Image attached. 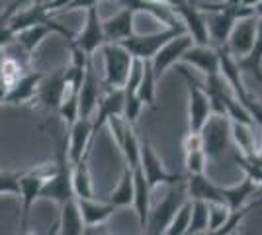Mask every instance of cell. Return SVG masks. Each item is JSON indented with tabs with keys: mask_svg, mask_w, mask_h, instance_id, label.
<instances>
[{
	"mask_svg": "<svg viewBox=\"0 0 262 235\" xmlns=\"http://www.w3.org/2000/svg\"><path fill=\"white\" fill-rule=\"evenodd\" d=\"M98 2L102 0H71V4L65 10H88V8H96Z\"/></svg>",
	"mask_w": 262,
	"mask_h": 235,
	"instance_id": "41",
	"label": "cell"
},
{
	"mask_svg": "<svg viewBox=\"0 0 262 235\" xmlns=\"http://www.w3.org/2000/svg\"><path fill=\"white\" fill-rule=\"evenodd\" d=\"M256 26H258L256 16H249V18L235 22L229 37H227V44H225L227 51L235 59H243L245 55H249L252 44H254V37H256Z\"/></svg>",
	"mask_w": 262,
	"mask_h": 235,
	"instance_id": "10",
	"label": "cell"
},
{
	"mask_svg": "<svg viewBox=\"0 0 262 235\" xmlns=\"http://www.w3.org/2000/svg\"><path fill=\"white\" fill-rule=\"evenodd\" d=\"M16 41V34L10 30V26L8 24H4V26H0V49H4V47H8Z\"/></svg>",
	"mask_w": 262,
	"mask_h": 235,
	"instance_id": "40",
	"label": "cell"
},
{
	"mask_svg": "<svg viewBox=\"0 0 262 235\" xmlns=\"http://www.w3.org/2000/svg\"><path fill=\"white\" fill-rule=\"evenodd\" d=\"M256 188H258V184H256L254 180L249 179V177H245L239 184L225 186V188L221 186V190H223V198H225V204H227V208H229L231 212L243 208V206L247 204V200L256 194Z\"/></svg>",
	"mask_w": 262,
	"mask_h": 235,
	"instance_id": "27",
	"label": "cell"
},
{
	"mask_svg": "<svg viewBox=\"0 0 262 235\" xmlns=\"http://www.w3.org/2000/svg\"><path fill=\"white\" fill-rule=\"evenodd\" d=\"M231 210L225 204H208V231H215L225 224V220L229 218Z\"/></svg>",
	"mask_w": 262,
	"mask_h": 235,
	"instance_id": "36",
	"label": "cell"
},
{
	"mask_svg": "<svg viewBox=\"0 0 262 235\" xmlns=\"http://www.w3.org/2000/svg\"><path fill=\"white\" fill-rule=\"evenodd\" d=\"M184 165L188 175H206L208 157L204 153V149H198V151H192V153H184Z\"/></svg>",
	"mask_w": 262,
	"mask_h": 235,
	"instance_id": "37",
	"label": "cell"
},
{
	"mask_svg": "<svg viewBox=\"0 0 262 235\" xmlns=\"http://www.w3.org/2000/svg\"><path fill=\"white\" fill-rule=\"evenodd\" d=\"M49 18H51V16H49V12L45 10L43 4H37V2H35V4L24 8V10L16 12L10 20H8V26H10V30L14 34H20V32L32 28V26L47 22Z\"/></svg>",
	"mask_w": 262,
	"mask_h": 235,
	"instance_id": "24",
	"label": "cell"
},
{
	"mask_svg": "<svg viewBox=\"0 0 262 235\" xmlns=\"http://www.w3.org/2000/svg\"><path fill=\"white\" fill-rule=\"evenodd\" d=\"M69 44H75L77 47H80L88 57H92L96 49H102V45L106 41H104V30H102L98 8H88L84 28L78 34H75L73 41H69Z\"/></svg>",
	"mask_w": 262,
	"mask_h": 235,
	"instance_id": "12",
	"label": "cell"
},
{
	"mask_svg": "<svg viewBox=\"0 0 262 235\" xmlns=\"http://www.w3.org/2000/svg\"><path fill=\"white\" fill-rule=\"evenodd\" d=\"M186 194H188V200H198L204 204H225L221 186L209 180L206 175H188Z\"/></svg>",
	"mask_w": 262,
	"mask_h": 235,
	"instance_id": "16",
	"label": "cell"
},
{
	"mask_svg": "<svg viewBox=\"0 0 262 235\" xmlns=\"http://www.w3.org/2000/svg\"><path fill=\"white\" fill-rule=\"evenodd\" d=\"M71 182H73V194L78 200H90L94 198V186L88 170V157L80 159L78 163L71 165Z\"/></svg>",
	"mask_w": 262,
	"mask_h": 235,
	"instance_id": "26",
	"label": "cell"
},
{
	"mask_svg": "<svg viewBox=\"0 0 262 235\" xmlns=\"http://www.w3.org/2000/svg\"><path fill=\"white\" fill-rule=\"evenodd\" d=\"M20 177H22V173L0 170V194L20 196Z\"/></svg>",
	"mask_w": 262,
	"mask_h": 235,
	"instance_id": "38",
	"label": "cell"
},
{
	"mask_svg": "<svg viewBox=\"0 0 262 235\" xmlns=\"http://www.w3.org/2000/svg\"><path fill=\"white\" fill-rule=\"evenodd\" d=\"M254 16H256V18H262V0L254 6Z\"/></svg>",
	"mask_w": 262,
	"mask_h": 235,
	"instance_id": "46",
	"label": "cell"
},
{
	"mask_svg": "<svg viewBox=\"0 0 262 235\" xmlns=\"http://www.w3.org/2000/svg\"><path fill=\"white\" fill-rule=\"evenodd\" d=\"M231 137L239 145V153L245 157H254L256 153V137L252 134V125L231 122Z\"/></svg>",
	"mask_w": 262,
	"mask_h": 235,
	"instance_id": "31",
	"label": "cell"
},
{
	"mask_svg": "<svg viewBox=\"0 0 262 235\" xmlns=\"http://www.w3.org/2000/svg\"><path fill=\"white\" fill-rule=\"evenodd\" d=\"M71 163L67 157V139L61 141L57 149V159H55V173L43 182L39 198L41 200H53L59 206L67 200L75 198L73 194V182H71Z\"/></svg>",
	"mask_w": 262,
	"mask_h": 235,
	"instance_id": "2",
	"label": "cell"
},
{
	"mask_svg": "<svg viewBox=\"0 0 262 235\" xmlns=\"http://www.w3.org/2000/svg\"><path fill=\"white\" fill-rule=\"evenodd\" d=\"M133 18H135L133 12L127 10V8H121L118 14H114L108 20H104L102 22L104 41L106 44H121V41L129 39L131 35H135Z\"/></svg>",
	"mask_w": 262,
	"mask_h": 235,
	"instance_id": "20",
	"label": "cell"
},
{
	"mask_svg": "<svg viewBox=\"0 0 262 235\" xmlns=\"http://www.w3.org/2000/svg\"><path fill=\"white\" fill-rule=\"evenodd\" d=\"M133 173V210L137 213V218H139V227H141V231L145 229V225H147V218H149V212H151V188H149V184H147V180L143 177L141 173V167L133 168L131 170Z\"/></svg>",
	"mask_w": 262,
	"mask_h": 235,
	"instance_id": "22",
	"label": "cell"
},
{
	"mask_svg": "<svg viewBox=\"0 0 262 235\" xmlns=\"http://www.w3.org/2000/svg\"><path fill=\"white\" fill-rule=\"evenodd\" d=\"M57 114L63 118L65 122V130L69 132L71 125L78 120V96H65V100L61 102Z\"/></svg>",
	"mask_w": 262,
	"mask_h": 235,
	"instance_id": "35",
	"label": "cell"
},
{
	"mask_svg": "<svg viewBox=\"0 0 262 235\" xmlns=\"http://www.w3.org/2000/svg\"><path fill=\"white\" fill-rule=\"evenodd\" d=\"M200 139H202V149L208 159H217L231 141V120L227 116H217L211 114L204 127L200 130Z\"/></svg>",
	"mask_w": 262,
	"mask_h": 235,
	"instance_id": "7",
	"label": "cell"
},
{
	"mask_svg": "<svg viewBox=\"0 0 262 235\" xmlns=\"http://www.w3.org/2000/svg\"><path fill=\"white\" fill-rule=\"evenodd\" d=\"M67 96V82H65V69H57L53 75L43 77L37 87V100L43 104L47 110L57 112L61 102Z\"/></svg>",
	"mask_w": 262,
	"mask_h": 235,
	"instance_id": "15",
	"label": "cell"
},
{
	"mask_svg": "<svg viewBox=\"0 0 262 235\" xmlns=\"http://www.w3.org/2000/svg\"><path fill=\"white\" fill-rule=\"evenodd\" d=\"M86 225L82 222V216L78 210L77 198H71L65 204H61L59 213V233L61 235H82Z\"/></svg>",
	"mask_w": 262,
	"mask_h": 235,
	"instance_id": "25",
	"label": "cell"
},
{
	"mask_svg": "<svg viewBox=\"0 0 262 235\" xmlns=\"http://www.w3.org/2000/svg\"><path fill=\"white\" fill-rule=\"evenodd\" d=\"M43 75L37 73V71H28L24 73L18 80H14L8 92L4 96V104H12V106H18V104H26V102L33 100L37 96V87L41 82Z\"/></svg>",
	"mask_w": 262,
	"mask_h": 235,
	"instance_id": "19",
	"label": "cell"
},
{
	"mask_svg": "<svg viewBox=\"0 0 262 235\" xmlns=\"http://www.w3.org/2000/svg\"><path fill=\"white\" fill-rule=\"evenodd\" d=\"M249 16H254V10L251 8H245V6H239L235 10H211L206 12V28H208V35L209 41L217 45V47H223L227 44V37H229L231 30L237 20H243V18H249Z\"/></svg>",
	"mask_w": 262,
	"mask_h": 235,
	"instance_id": "9",
	"label": "cell"
},
{
	"mask_svg": "<svg viewBox=\"0 0 262 235\" xmlns=\"http://www.w3.org/2000/svg\"><path fill=\"white\" fill-rule=\"evenodd\" d=\"M121 112H123V90L108 89V92L100 98L96 114L92 116V143H94V137L102 130V125L108 122L112 116H121Z\"/></svg>",
	"mask_w": 262,
	"mask_h": 235,
	"instance_id": "18",
	"label": "cell"
},
{
	"mask_svg": "<svg viewBox=\"0 0 262 235\" xmlns=\"http://www.w3.org/2000/svg\"><path fill=\"white\" fill-rule=\"evenodd\" d=\"M180 61H184L186 65L202 71L206 77H211V75L219 73L217 47H211V45H192L182 55Z\"/></svg>",
	"mask_w": 262,
	"mask_h": 235,
	"instance_id": "21",
	"label": "cell"
},
{
	"mask_svg": "<svg viewBox=\"0 0 262 235\" xmlns=\"http://www.w3.org/2000/svg\"><path fill=\"white\" fill-rule=\"evenodd\" d=\"M229 235H239V233H237V231H233V233H229Z\"/></svg>",
	"mask_w": 262,
	"mask_h": 235,
	"instance_id": "49",
	"label": "cell"
},
{
	"mask_svg": "<svg viewBox=\"0 0 262 235\" xmlns=\"http://www.w3.org/2000/svg\"><path fill=\"white\" fill-rule=\"evenodd\" d=\"M69 4H71V0H53V2H49V4H43V6H45V10L49 12V16H51V14L57 10H65Z\"/></svg>",
	"mask_w": 262,
	"mask_h": 235,
	"instance_id": "42",
	"label": "cell"
},
{
	"mask_svg": "<svg viewBox=\"0 0 262 235\" xmlns=\"http://www.w3.org/2000/svg\"><path fill=\"white\" fill-rule=\"evenodd\" d=\"M182 147H184V153H192V151H198L202 149V139H200V134H188L182 141Z\"/></svg>",
	"mask_w": 262,
	"mask_h": 235,
	"instance_id": "39",
	"label": "cell"
},
{
	"mask_svg": "<svg viewBox=\"0 0 262 235\" xmlns=\"http://www.w3.org/2000/svg\"><path fill=\"white\" fill-rule=\"evenodd\" d=\"M192 45H194L192 37L188 34H182L178 35V37H174V39H170L164 47H161L159 53L151 59V67H153L155 78L159 80L166 73V69L176 65Z\"/></svg>",
	"mask_w": 262,
	"mask_h": 235,
	"instance_id": "11",
	"label": "cell"
},
{
	"mask_svg": "<svg viewBox=\"0 0 262 235\" xmlns=\"http://www.w3.org/2000/svg\"><path fill=\"white\" fill-rule=\"evenodd\" d=\"M133 173H131V168H123V173H121V179H120V184L114 188V190L110 192L108 196V204H112L116 210L118 208H125V206H131L133 204Z\"/></svg>",
	"mask_w": 262,
	"mask_h": 235,
	"instance_id": "29",
	"label": "cell"
},
{
	"mask_svg": "<svg viewBox=\"0 0 262 235\" xmlns=\"http://www.w3.org/2000/svg\"><path fill=\"white\" fill-rule=\"evenodd\" d=\"M104 84L108 89H123L133 63L131 53L121 44H104Z\"/></svg>",
	"mask_w": 262,
	"mask_h": 235,
	"instance_id": "5",
	"label": "cell"
},
{
	"mask_svg": "<svg viewBox=\"0 0 262 235\" xmlns=\"http://www.w3.org/2000/svg\"><path fill=\"white\" fill-rule=\"evenodd\" d=\"M49 2H53V0H43V4H49Z\"/></svg>",
	"mask_w": 262,
	"mask_h": 235,
	"instance_id": "47",
	"label": "cell"
},
{
	"mask_svg": "<svg viewBox=\"0 0 262 235\" xmlns=\"http://www.w3.org/2000/svg\"><path fill=\"white\" fill-rule=\"evenodd\" d=\"M190 210H192V202L186 200L178 212L174 213V218L170 220V224L166 227L164 235H188V225H190Z\"/></svg>",
	"mask_w": 262,
	"mask_h": 235,
	"instance_id": "34",
	"label": "cell"
},
{
	"mask_svg": "<svg viewBox=\"0 0 262 235\" xmlns=\"http://www.w3.org/2000/svg\"><path fill=\"white\" fill-rule=\"evenodd\" d=\"M143 235H145V233H143Z\"/></svg>",
	"mask_w": 262,
	"mask_h": 235,
	"instance_id": "50",
	"label": "cell"
},
{
	"mask_svg": "<svg viewBox=\"0 0 262 235\" xmlns=\"http://www.w3.org/2000/svg\"><path fill=\"white\" fill-rule=\"evenodd\" d=\"M92 118L90 120H77L69 130V143H67V157L69 163L75 165L80 159L90 155L92 149Z\"/></svg>",
	"mask_w": 262,
	"mask_h": 235,
	"instance_id": "13",
	"label": "cell"
},
{
	"mask_svg": "<svg viewBox=\"0 0 262 235\" xmlns=\"http://www.w3.org/2000/svg\"><path fill=\"white\" fill-rule=\"evenodd\" d=\"M82 235H102V233L98 231V227H86Z\"/></svg>",
	"mask_w": 262,
	"mask_h": 235,
	"instance_id": "45",
	"label": "cell"
},
{
	"mask_svg": "<svg viewBox=\"0 0 262 235\" xmlns=\"http://www.w3.org/2000/svg\"><path fill=\"white\" fill-rule=\"evenodd\" d=\"M186 34L184 26L180 28H164L161 32H155V34H145V35H131L129 39L121 41V45L131 53L133 59H139V61H151L159 49L164 47L170 39H174L178 35Z\"/></svg>",
	"mask_w": 262,
	"mask_h": 235,
	"instance_id": "6",
	"label": "cell"
},
{
	"mask_svg": "<svg viewBox=\"0 0 262 235\" xmlns=\"http://www.w3.org/2000/svg\"><path fill=\"white\" fill-rule=\"evenodd\" d=\"M100 102V84L96 73L92 69V61L88 63L82 87L78 90V120H90Z\"/></svg>",
	"mask_w": 262,
	"mask_h": 235,
	"instance_id": "17",
	"label": "cell"
},
{
	"mask_svg": "<svg viewBox=\"0 0 262 235\" xmlns=\"http://www.w3.org/2000/svg\"><path fill=\"white\" fill-rule=\"evenodd\" d=\"M78 210H80V216H82V222L86 227H98V225L106 224L112 213L116 212V208L108 204V202H98L94 198L90 200H78Z\"/></svg>",
	"mask_w": 262,
	"mask_h": 235,
	"instance_id": "23",
	"label": "cell"
},
{
	"mask_svg": "<svg viewBox=\"0 0 262 235\" xmlns=\"http://www.w3.org/2000/svg\"><path fill=\"white\" fill-rule=\"evenodd\" d=\"M192 202L190 210V225H188V235H198L208 231V204L198 200Z\"/></svg>",
	"mask_w": 262,
	"mask_h": 235,
	"instance_id": "33",
	"label": "cell"
},
{
	"mask_svg": "<svg viewBox=\"0 0 262 235\" xmlns=\"http://www.w3.org/2000/svg\"><path fill=\"white\" fill-rule=\"evenodd\" d=\"M155 87H157V78H155L153 67H151V61H143V75L141 80L137 84V98L141 102L143 106H151V108H157L155 104Z\"/></svg>",
	"mask_w": 262,
	"mask_h": 235,
	"instance_id": "30",
	"label": "cell"
},
{
	"mask_svg": "<svg viewBox=\"0 0 262 235\" xmlns=\"http://www.w3.org/2000/svg\"><path fill=\"white\" fill-rule=\"evenodd\" d=\"M174 12H176V16H178V20L184 26L186 34L192 37L194 45H209L206 18H204L202 10H198L196 6H194V2L184 0Z\"/></svg>",
	"mask_w": 262,
	"mask_h": 235,
	"instance_id": "14",
	"label": "cell"
},
{
	"mask_svg": "<svg viewBox=\"0 0 262 235\" xmlns=\"http://www.w3.org/2000/svg\"><path fill=\"white\" fill-rule=\"evenodd\" d=\"M120 149L123 157H125V167L127 168H137L139 167V159H141V141L139 137L133 132V125H127L125 134H123V139L120 143Z\"/></svg>",
	"mask_w": 262,
	"mask_h": 235,
	"instance_id": "32",
	"label": "cell"
},
{
	"mask_svg": "<svg viewBox=\"0 0 262 235\" xmlns=\"http://www.w3.org/2000/svg\"><path fill=\"white\" fill-rule=\"evenodd\" d=\"M176 71L186 78L188 84V123H190V134H200L204 123L211 116V104L204 90V84L190 75V71L184 65H176Z\"/></svg>",
	"mask_w": 262,
	"mask_h": 235,
	"instance_id": "4",
	"label": "cell"
},
{
	"mask_svg": "<svg viewBox=\"0 0 262 235\" xmlns=\"http://www.w3.org/2000/svg\"><path fill=\"white\" fill-rule=\"evenodd\" d=\"M35 2H37V4H43V0H35Z\"/></svg>",
	"mask_w": 262,
	"mask_h": 235,
	"instance_id": "48",
	"label": "cell"
},
{
	"mask_svg": "<svg viewBox=\"0 0 262 235\" xmlns=\"http://www.w3.org/2000/svg\"><path fill=\"white\" fill-rule=\"evenodd\" d=\"M139 167H141V173L151 192L161 186V184H178V182H184V177L182 175H176V173H170L166 170L163 165V161L159 159V155L155 153V149L151 147V143L145 139L141 141V159H139Z\"/></svg>",
	"mask_w": 262,
	"mask_h": 235,
	"instance_id": "8",
	"label": "cell"
},
{
	"mask_svg": "<svg viewBox=\"0 0 262 235\" xmlns=\"http://www.w3.org/2000/svg\"><path fill=\"white\" fill-rule=\"evenodd\" d=\"M55 173V163H45L32 168L28 173H22L20 177V235H28L30 216H32L33 204L39 200V192L43 182Z\"/></svg>",
	"mask_w": 262,
	"mask_h": 235,
	"instance_id": "1",
	"label": "cell"
},
{
	"mask_svg": "<svg viewBox=\"0 0 262 235\" xmlns=\"http://www.w3.org/2000/svg\"><path fill=\"white\" fill-rule=\"evenodd\" d=\"M237 65H239L241 73H251L252 77L262 80V18H258L256 37H254L252 49L249 51V55L237 59Z\"/></svg>",
	"mask_w": 262,
	"mask_h": 235,
	"instance_id": "28",
	"label": "cell"
},
{
	"mask_svg": "<svg viewBox=\"0 0 262 235\" xmlns=\"http://www.w3.org/2000/svg\"><path fill=\"white\" fill-rule=\"evenodd\" d=\"M260 0H243L241 2V6H245V8H251V10H254V6L258 4Z\"/></svg>",
	"mask_w": 262,
	"mask_h": 235,
	"instance_id": "44",
	"label": "cell"
},
{
	"mask_svg": "<svg viewBox=\"0 0 262 235\" xmlns=\"http://www.w3.org/2000/svg\"><path fill=\"white\" fill-rule=\"evenodd\" d=\"M252 161L262 167V134H260V143H258V147H256V153H254V157H252Z\"/></svg>",
	"mask_w": 262,
	"mask_h": 235,
	"instance_id": "43",
	"label": "cell"
},
{
	"mask_svg": "<svg viewBox=\"0 0 262 235\" xmlns=\"http://www.w3.org/2000/svg\"><path fill=\"white\" fill-rule=\"evenodd\" d=\"M188 200V194H186V184L184 182H178L172 184L168 194L164 196L159 204L151 206V212L147 218V225L143 229L145 235H164L166 227L170 224V220L174 218V213L178 212V208Z\"/></svg>",
	"mask_w": 262,
	"mask_h": 235,
	"instance_id": "3",
	"label": "cell"
}]
</instances>
